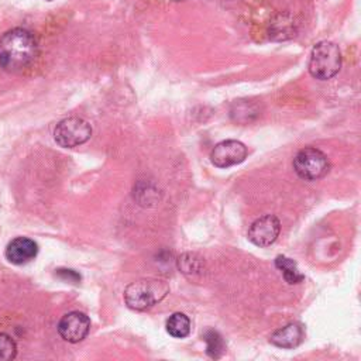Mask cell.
<instances>
[{
  "label": "cell",
  "instance_id": "1",
  "mask_svg": "<svg viewBox=\"0 0 361 361\" xmlns=\"http://www.w3.org/2000/svg\"><path fill=\"white\" fill-rule=\"evenodd\" d=\"M38 54L34 34L25 28H13L0 38V66L7 72H21Z\"/></svg>",
  "mask_w": 361,
  "mask_h": 361
},
{
  "label": "cell",
  "instance_id": "2",
  "mask_svg": "<svg viewBox=\"0 0 361 361\" xmlns=\"http://www.w3.org/2000/svg\"><path fill=\"white\" fill-rule=\"evenodd\" d=\"M169 286L162 279L155 278H142L131 282L124 290V300L128 307L134 310H147L161 302Z\"/></svg>",
  "mask_w": 361,
  "mask_h": 361
},
{
  "label": "cell",
  "instance_id": "3",
  "mask_svg": "<svg viewBox=\"0 0 361 361\" xmlns=\"http://www.w3.org/2000/svg\"><path fill=\"white\" fill-rule=\"evenodd\" d=\"M341 68V51L337 44L331 41L317 42L309 59V72L319 80L331 79Z\"/></svg>",
  "mask_w": 361,
  "mask_h": 361
},
{
  "label": "cell",
  "instance_id": "4",
  "mask_svg": "<svg viewBox=\"0 0 361 361\" xmlns=\"http://www.w3.org/2000/svg\"><path fill=\"white\" fill-rule=\"evenodd\" d=\"M327 155L314 147H305L293 157V169L305 180H317L329 172Z\"/></svg>",
  "mask_w": 361,
  "mask_h": 361
},
{
  "label": "cell",
  "instance_id": "5",
  "mask_svg": "<svg viewBox=\"0 0 361 361\" xmlns=\"http://www.w3.org/2000/svg\"><path fill=\"white\" fill-rule=\"evenodd\" d=\"M92 135L90 124L80 117H68L59 121L54 131V138L62 148H73L85 144Z\"/></svg>",
  "mask_w": 361,
  "mask_h": 361
},
{
  "label": "cell",
  "instance_id": "6",
  "mask_svg": "<svg viewBox=\"0 0 361 361\" xmlns=\"http://www.w3.org/2000/svg\"><path fill=\"white\" fill-rule=\"evenodd\" d=\"M247 147L241 141L226 140L213 147L210 161L217 168H228L241 164L247 158Z\"/></svg>",
  "mask_w": 361,
  "mask_h": 361
},
{
  "label": "cell",
  "instance_id": "7",
  "mask_svg": "<svg viewBox=\"0 0 361 361\" xmlns=\"http://www.w3.org/2000/svg\"><path fill=\"white\" fill-rule=\"evenodd\" d=\"M281 231V221L274 214H265L254 220L248 228V240L257 247H268L275 243Z\"/></svg>",
  "mask_w": 361,
  "mask_h": 361
},
{
  "label": "cell",
  "instance_id": "8",
  "mask_svg": "<svg viewBox=\"0 0 361 361\" xmlns=\"http://www.w3.org/2000/svg\"><path fill=\"white\" fill-rule=\"evenodd\" d=\"M59 336L68 343L82 341L90 330V320L82 312H69L58 323Z\"/></svg>",
  "mask_w": 361,
  "mask_h": 361
},
{
  "label": "cell",
  "instance_id": "9",
  "mask_svg": "<svg viewBox=\"0 0 361 361\" xmlns=\"http://www.w3.org/2000/svg\"><path fill=\"white\" fill-rule=\"evenodd\" d=\"M38 254V244L28 237H16L11 240L4 251L8 262L14 265H23L32 261Z\"/></svg>",
  "mask_w": 361,
  "mask_h": 361
},
{
  "label": "cell",
  "instance_id": "10",
  "mask_svg": "<svg viewBox=\"0 0 361 361\" xmlns=\"http://www.w3.org/2000/svg\"><path fill=\"white\" fill-rule=\"evenodd\" d=\"M305 338V331L302 324L299 323H289L278 330H275L271 337L269 341L281 348H295L298 347Z\"/></svg>",
  "mask_w": 361,
  "mask_h": 361
},
{
  "label": "cell",
  "instance_id": "11",
  "mask_svg": "<svg viewBox=\"0 0 361 361\" xmlns=\"http://www.w3.org/2000/svg\"><path fill=\"white\" fill-rule=\"evenodd\" d=\"M275 267L282 272L283 279L290 285L299 283L305 279V275L299 271L298 264L292 258H288L286 255H278L275 258Z\"/></svg>",
  "mask_w": 361,
  "mask_h": 361
},
{
  "label": "cell",
  "instance_id": "12",
  "mask_svg": "<svg viewBox=\"0 0 361 361\" xmlns=\"http://www.w3.org/2000/svg\"><path fill=\"white\" fill-rule=\"evenodd\" d=\"M166 331L175 338H185L190 334V320L185 313L176 312L166 320Z\"/></svg>",
  "mask_w": 361,
  "mask_h": 361
},
{
  "label": "cell",
  "instance_id": "13",
  "mask_svg": "<svg viewBox=\"0 0 361 361\" xmlns=\"http://www.w3.org/2000/svg\"><path fill=\"white\" fill-rule=\"evenodd\" d=\"M203 340L206 343V354L210 358H220L226 351V343L221 334L213 329H209L203 334Z\"/></svg>",
  "mask_w": 361,
  "mask_h": 361
},
{
  "label": "cell",
  "instance_id": "14",
  "mask_svg": "<svg viewBox=\"0 0 361 361\" xmlns=\"http://www.w3.org/2000/svg\"><path fill=\"white\" fill-rule=\"evenodd\" d=\"M17 354L16 341L6 333H0V361H10Z\"/></svg>",
  "mask_w": 361,
  "mask_h": 361
},
{
  "label": "cell",
  "instance_id": "15",
  "mask_svg": "<svg viewBox=\"0 0 361 361\" xmlns=\"http://www.w3.org/2000/svg\"><path fill=\"white\" fill-rule=\"evenodd\" d=\"M175 1H179V0H175Z\"/></svg>",
  "mask_w": 361,
  "mask_h": 361
},
{
  "label": "cell",
  "instance_id": "16",
  "mask_svg": "<svg viewBox=\"0 0 361 361\" xmlns=\"http://www.w3.org/2000/svg\"><path fill=\"white\" fill-rule=\"evenodd\" d=\"M48 1H49V0H48Z\"/></svg>",
  "mask_w": 361,
  "mask_h": 361
}]
</instances>
